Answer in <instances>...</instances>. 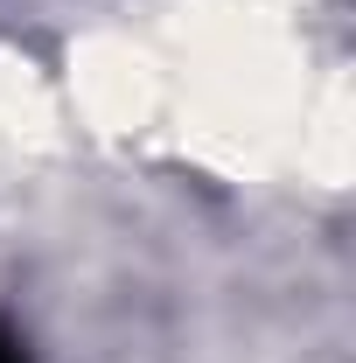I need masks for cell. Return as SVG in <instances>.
<instances>
[{
	"label": "cell",
	"instance_id": "obj_1",
	"mask_svg": "<svg viewBox=\"0 0 356 363\" xmlns=\"http://www.w3.org/2000/svg\"><path fill=\"white\" fill-rule=\"evenodd\" d=\"M0 363H28V357H21V342H14L7 328H0Z\"/></svg>",
	"mask_w": 356,
	"mask_h": 363
}]
</instances>
